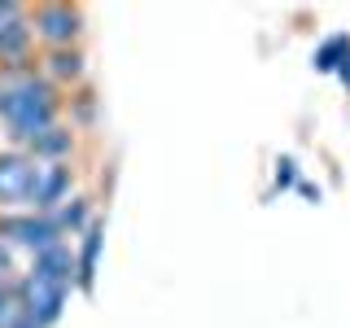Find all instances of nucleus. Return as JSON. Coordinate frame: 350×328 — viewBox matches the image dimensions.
Instances as JSON below:
<instances>
[{"mask_svg": "<svg viewBox=\"0 0 350 328\" xmlns=\"http://www.w3.org/2000/svg\"><path fill=\"white\" fill-rule=\"evenodd\" d=\"M27 153H31L36 162H70V153H75V131L66 127V123H57L53 131H44V136H40Z\"/></svg>", "mask_w": 350, "mask_h": 328, "instance_id": "11", "label": "nucleus"}, {"mask_svg": "<svg viewBox=\"0 0 350 328\" xmlns=\"http://www.w3.org/2000/svg\"><path fill=\"white\" fill-rule=\"evenodd\" d=\"M70 189H75V171H70V162H36L27 210H36V215H57L62 206L70 202Z\"/></svg>", "mask_w": 350, "mask_h": 328, "instance_id": "5", "label": "nucleus"}, {"mask_svg": "<svg viewBox=\"0 0 350 328\" xmlns=\"http://www.w3.org/2000/svg\"><path fill=\"white\" fill-rule=\"evenodd\" d=\"M27 315V298H22V276H0V328H18Z\"/></svg>", "mask_w": 350, "mask_h": 328, "instance_id": "13", "label": "nucleus"}, {"mask_svg": "<svg viewBox=\"0 0 350 328\" xmlns=\"http://www.w3.org/2000/svg\"><path fill=\"white\" fill-rule=\"evenodd\" d=\"M70 284H57V280H49V276H40V271H22V298H27V315L36 320L40 328H53L62 320V311H66V298H70Z\"/></svg>", "mask_w": 350, "mask_h": 328, "instance_id": "6", "label": "nucleus"}, {"mask_svg": "<svg viewBox=\"0 0 350 328\" xmlns=\"http://www.w3.org/2000/svg\"><path fill=\"white\" fill-rule=\"evenodd\" d=\"M18 328H40V324H36V320H31V315H22V324H18Z\"/></svg>", "mask_w": 350, "mask_h": 328, "instance_id": "19", "label": "nucleus"}, {"mask_svg": "<svg viewBox=\"0 0 350 328\" xmlns=\"http://www.w3.org/2000/svg\"><path fill=\"white\" fill-rule=\"evenodd\" d=\"M101 245H105V223H101V219H92V228L79 236V249H75V289H79V293H92L96 289Z\"/></svg>", "mask_w": 350, "mask_h": 328, "instance_id": "9", "label": "nucleus"}, {"mask_svg": "<svg viewBox=\"0 0 350 328\" xmlns=\"http://www.w3.org/2000/svg\"><path fill=\"white\" fill-rule=\"evenodd\" d=\"M337 79H342V83H346V92H350V57L342 62V70H337Z\"/></svg>", "mask_w": 350, "mask_h": 328, "instance_id": "18", "label": "nucleus"}, {"mask_svg": "<svg viewBox=\"0 0 350 328\" xmlns=\"http://www.w3.org/2000/svg\"><path fill=\"white\" fill-rule=\"evenodd\" d=\"M53 223H57L62 236H83L88 228H92V202H88L83 193H70V202L53 215Z\"/></svg>", "mask_w": 350, "mask_h": 328, "instance_id": "12", "label": "nucleus"}, {"mask_svg": "<svg viewBox=\"0 0 350 328\" xmlns=\"http://www.w3.org/2000/svg\"><path fill=\"white\" fill-rule=\"evenodd\" d=\"M31 271H40V276H49V280L70 284V289H75V249L62 241V245H53V249H44V254L31 258Z\"/></svg>", "mask_w": 350, "mask_h": 328, "instance_id": "10", "label": "nucleus"}, {"mask_svg": "<svg viewBox=\"0 0 350 328\" xmlns=\"http://www.w3.org/2000/svg\"><path fill=\"white\" fill-rule=\"evenodd\" d=\"M62 123V92L31 66H0V127L14 149L27 153L44 131Z\"/></svg>", "mask_w": 350, "mask_h": 328, "instance_id": "1", "label": "nucleus"}, {"mask_svg": "<svg viewBox=\"0 0 350 328\" xmlns=\"http://www.w3.org/2000/svg\"><path fill=\"white\" fill-rule=\"evenodd\" d=\"M0 241L18 249V254H44V249L62 245V232L53 223V215H36V210H14V215H0Z\"/></svg>", "mask_w": 350, "mask_h": 328, "instance_id": "3", "label": "nucleus"}, {"mask_svg": "<svg viewBox=\"0 0 350 328\" xmlns=\"http://www.w3.org/2000/svg\"><path fill=\"white\" fill-rule=\"evenodd\" d=\"M298 193L306 197V202H320V189H315V184H306V180H298Z\"/></svg>", "mask_w": 350, "mask_h": 328, "instance_id": "17", "label": "nucleus"}, {"mask_svg": "<svg viewBox=\"0 0 350 328\" xmlns=\"http://www.w3.org/2000/svg\"><path fill=\"white\" fill-rule=\"evenodd\" d=\"M276 189L284 193V189H298V162L293 158H280L276 162Z\"/></svg>", "mask_w": 350, "mask_h": 328, "instance_id": "15", "label": "nucleus"}, {"mask_svg": "<svg viewBox=\"0 0 350 328\" xmlns=\"http://www.w3.org/2000/svg\"><path fill=\"white\" fill-rule=\"evenodd\" d=\"M36 70L62 92V87L79 83L83 74H88V57H83V49H44L40 57H36Z\"/></svg>", "mask_w": 350, "mask_h": 328, "instance_id": "8", "label": "nucleus"}, {"mask_svg": "<svg viewBox=\"0 0 350 328\" xmlns=\"http://www.w3.org/2000/svg\"><path fill=\"white\" fill-rule=\"evenodd\" d=\"M0 276H18V249L0 241Z\"/></svg>", "mask_w": 350, "mask_h": 328, "instance_id": "16", "label": "nucleus"}, {"mask_svg": "<svg viewBox=\"0 0 350 328\" xmlns=\"http://www.w3.org/2000/svg\"><path fill=\"white\" fill-rule=\"evenodd\" d=\"M346 57H350V36H328V40L320 44V49H315L311 66H315L320 74H337Z\"/></svg>", "mask_w": 350, "mask_h": 328, "instance_id": "14", "label": "nucleus"}, {"mask_svg": "<svg viewBox=\"0 0 350 328\" xmlns=\"http://www.w3.org/2000/svg\"><path fill=\"white\" fill-rule=\"evenodd\" d=\"M31 31L44 49H79L83 40V9L62 5V0H44L31 9Z\"/></svg>", "mask_w": 350, "mask_h": 328, "instance_id": "2", "label": "nucleus"}, {"mask_svg": "<svg viewBox=\"0 0 350 328\" xmlns=\"http://www.w3.org/2000/svg\"><path fill=\"white\" fill-rule=\"evenodd\" d=\"M31 175H36V158H31V153H22V149L0 153V215L27 210Z\"/></svg>", "mask_w": 350, "mask_h": 328, "instance_id": "7", "label": "nucleus"}, {"mask_svg": "<svg viewBox=\"0 0 350 328\" xmlns=\"http://www.w3.org/2000/svg\"><path fill=\"white\" fill-rule=\"evenodd\" d=\"M31 62H36L31 9L18 0H0V66H31Z\"/></svg>", "mask_w": 350, "mask_h": 328, "instance_id": "4", "label": "nucleus"}]
</instances>
